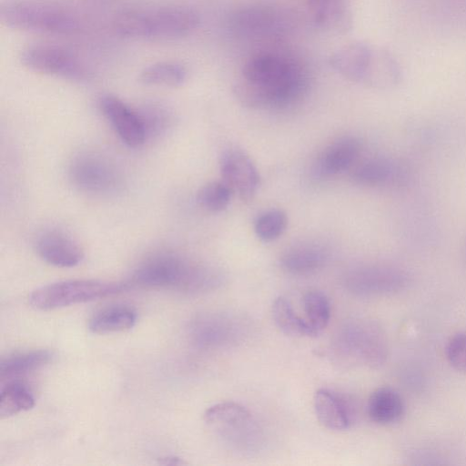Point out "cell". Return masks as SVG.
Segmentation results:
<instances>
[{"instance_id":"cell-1","label":"cell","mask_w":466,"mask_h":466,"mask_svg":"<svg viewBox=\"0 0 466 466\" xmlns=\"http://www.w3.org/2000/svg\"><path fill=\"white\" fill-rule=\"evenodd\" d=\"M223 280L219 268L170 251L158 252L142 260L130 279L131 283L140 287L190 294L214 290Z\"/></svg>"},{"instance_id":"cell-2","label":"cell","mask_w":466,"mask_h":466,"mask_svg":"<svg viewBox=\"0 0 466 466\" xmlns=\"http://www.w3.org/2000/svg\"><path fill=\"white\" fill-rule=\"evenodd\" d=\"M241 77L258 88L263 108H280L293 104L307 91L309 77L299 64L270 54L249 58Z\"/></svg>"},{"instance_id":"cell-3","label":"cell","mask_w":466,"mask_h":466,"mask_svg":"<svg viewBox=\"0 0 466 466\" xmlns=\"http://www.w3.org/2000/svg\"><path fill=\"white\" fill-rule=\"evenodd\" d=\"M199 24L198 13L186 6L129 10L117 15L116 32L125 37L173 40L187 35Z\"/></svg>"},{"instance_id":"cell-4","label":"cell","mask_w":466,"mask_h":466,"mask_svg":"<svg viewBox=\"0 0 466 466\" xmlns=\"http://www.w3.org/2000/svg\"><path fill=\"white\" fill-rule=\"evenodd\" d=\"M0 19L7 27L36 33L66 35L79 27L71 11L42 0H4Z\"/></svg>"},{"instance_id":"cell-5","label":"cell","mask_w":466,"mask_h":466,"mask_svg":"<svg viewBox=\"0 0 466 466\" xmlns=\"http://www.w3.org/2000/svg\"><path fill=\"white\" fill-rule=\"evenodd\" d=\"M331 351L344 365L379 367L388 357V343L380 328L370 320L352 319L336 332Z\"/></svg>"},{"instance_id":"cell-6","label":"cell","mask_w":466,"mask_h":466,"mask_svg":"<svg viewBox=\"0 0 466 466\" xmlns=\"http://www.w3.org/2000/svg\"><path fill=\"white\" fill-rule=\"evenodd\" d=\"M206 423L230 450L252 454L264 445V434L251 412L239 403L224 401L208 408Z\"/></svg>"},{"instance_id":"cell-7","label":"cell","mask_w":466,"mask_h":466,"mask_svg":"<svg viewBox=\"0 0 466 466\" xmlns=\"http://www.w3.org/2000/svg\"><path fill=\"white\" fill-rule=\"evenodd\" d=\"M128 284L96 279H71L55 282L34 290L29 296L32 307L50 310L88 302L126 290Z\"/></svg>"},{"instance_id":"cell-8","label":"cell","mask_w":466,"mask_h":466,"mask_svg":"<svg viewBox=\"0 0 466 466\" xmlns=\"http://www.w3.org/2000/svg\"><path fill=\"white\" fill-rule=\"evenodd\" d=\"M411 282L410 273L395 265L371 263L355 267L343 277V286L351 294L362 297L399 293Z\"/></svg>"},{"instance_id":"cell-9","label":"cell","mask_w":466,"mask_h":466,"mask_svg":"<svg viewBox=\"0 0 466 466\" xmlns=\"http://www.w3.org/2000/svg\"><path fill=\"white\" fill-rule=\"evenodd\" d=\"M247 331L248 326L242 318L223 311L198 314L187 327L192 343L205 350L233 346L243 339Z\"/></svg>"},{"instance_id":"cell-10","label":"cell","mask_w":466,"mask_h":466,"mask_svg":"<svg viewBox=\"0 0 466 466\" xmlns=\"http://www.w3.org/2000/svg\"><path fill=\"white\" fill-rule=\"evenodd\" d=\"M20 61L28 69L44 75L72 81L90 77V72L76 56L55 46H29L21 52Z\"/></svg>"},{"instance_id":"cell-11","label":"cell","mask_w":466,"mask_h":466,"mask_svg":"<svg viewBox=\"0 0 466 466\" xmlns=\"http://www.w3.org/2000/svg\"><path fill=\"white\" fill-rule=\"evenodd\" d=\"M69 177L76 187L91 193L113 191L120 181L115 167L93 154L76 157L70 165Z\"/></svg>"},{"instance_id":"cell-12","label":"cell","mask_w":466,"mask_h":466,"mask_svg":"<svg viewBox=\"0 0 466 466\" xmlns=\"http://www.w3.org/2000/svg\"><path fill=\"white\" fill-rule=\"evenodd\" d=\"M351 178L356 184L365 187H401L410 182L411 171L400 160L384 156H372L355 166Z\"/></svg>"},{"instance_id":"cell-13","label":"cell","mask_w":466,"mask_h":466,"mask_svg":"<svg viewBox=\"0 0 466 466\" xmlns=\"http://www.w3.org/2000/svg\"><path fill=\"white\" fill-rule=\"evenodd\" d=\"M222 180L243 201L254 198L259 187V174L250 158L242 149L226 150L220 159Z\"/></svg>"},{"instance_id":"cell-14","label":"cell","mask_w":466,"mask_h":466,"mask_svg":"<svg viewBox=\"0 0 466 466\" xmlns=\"http://www.w3.org/2000/svg\"><path fill=\"white\" fill-rule=\"evenodd\" d=\"M98 102L101 112L123 143L130 147L145 143L147 133L140 113L113 95H104Z\"/></svg>"},{"instance_id":"cell-15","label":"cell","mask_w":466,"mask_h":466,"mask_svg":"<svg viewBox=\"0 0 466 466\" xmlns=\"http://www.w3.org/2000/svg\"><path fill=\"white\" fill-rule=\"evenodd\" d=\"M35 248L43 260L59 268L76 267L84 258L83 249L78 243L58 229L40 232L35 240Z\"/></svg>"},{"instance_id":"cell-16","label":"cell","mask_w":466,"mask_h":466,"mask_svg":"<svg viewBox=\"0 0 466 466\" xmlns=\"http://www.w3.org/2000/svg\"><path fill=\"white\" fill-rule=\"evenodd\" d=\"M402 70L396 57L388 50L371 46L360 84L377 90H389L399 86Z\"/></svg>"},{"instance_id":"cell-17","label":"cell","mask_w":466,"mask_h":466,"mask_svg":"<svg viewBox=\"0 0 466 466\" xmlns=\"http://www.w3.org/2000/svg\"><path fill=\"white\" fill-rule=\"evenodd\" d=\"M284 22L285 18L274 8L257 5L238 10L229 25L241 35L262 36L281 30Z\"/></svg>"},{"instance_id":"cell-18","label":"cell","mask_w":466,"mask_h":466,"mask_svg":"<svg viewBox=\"0 0 466 466\" xmlns=\"http://www.w3.org/2000/svg\"><path fill=\"white\" fill-rule=\"evenodd\" d=\"M361 152L360 140L351 136L338 138L322 152L317 164V173L321 177L339 174L351 167Z\"/></svg>"},{"instance_id":"cell-19","label":"cell","mask_w":466,"mask_h":466,"mask_svg":"<svg viewBox=\"0 0 466 466\" xmlns=\"http://www.w3.org/2000/svg\"><path fill=\"white\" fill-rule=\"evenodd\" d=\"M314 23L328 33L344 34L352 28L351 0H309Z\"/></svg>"},{"instance_id":"cell-20","label":"cell","mask_w":466,"mask_h":466,"mask_svg":"<svg viewBox=\"0 0 466 466\" xmlns=\"http://www.w3.org/2000/svg\"><path fill=\"white\" fill-rule=\"evenodd\" d=\"M329 252L319 243L303 242L289 248L280 258L281 268L294 275H307L324 267Z\"/></svg>"},{"instance_id":"cell-21","label":"cell","mask_w":466,"mask_h":466,"mask_svg":"<svg viewBox=\"0 0 466 466\" xmlns=\"http://www.w3.org/2000/svg\"><path fill=\"white\" fill-rule=\"evenodd\" d=\"M315 414L327 429L344 431L351 423L350 410L338 394L327 390H318L313 398Z\"/></svg>"},{"instance_id":"cell-22","label":"cell","mask_w":466,"mask_h":466,"mask_svg":"<svg viewBox=\"0 0 466 466\" xmlns=\"http://www.w3.org/2000/svg\"><path fill=\"white\" fill-rule=\"evenodd\" d=\"M405 402L400 394L392 388L380 387L370 396L367 411L372 421L380 425H390L400 421L405 414Z\"/></svg>"},{"instance_id":"cell-23","label":"cell","mask_w":466,"mask_h":466,"mask_svg":"<svg viewBox=\"0 0 466 466\" xmlns=\"http://www.w3.org/2000/svg\"><path fill=\"white\" fill-rule=\"evenodd\" d=\"M370 49L369 44L352 42L334 52L329 57V65L343 77L360 84Z\"/></svg>"},{"instance_id":"cell-24","label":"cell","mask_w":466,"mask_h":466,"mask_svg":"<svg viewBox=\"0 0 466 466\" xmlns=\"http://www.w3.org/2000/svg\"><path fill=\"white\" fill-rule=\"evenodd\" d=\"M137 319V312L127 306H112L96 312L88 322L93 333L106 334L130 329Z\"/></svg>"},{"instance_id":"cell-25","label":"cell","mask_w":466,"mask_h":466,"mask_svg":"<svg viewBox=\"0 0 466 466\" xmlns=\"http://www.w3.org/2000/svg\"><path fill=\"white\" fill-rule=\"evenodd\" d=\"M54 357L47 350L14 353L0 361L1 377H12L37 370L49 363Z\"/></svg>"},{"instance_id":"cell-26","label":"cell","mask_w":466,"mask_h":466,"mask_svg":"<svg viewBox=\"0 0 466 466\" xmlns=\"http://www.w3.org/2000/svg\"><path fill=\"white\" fill-rule=\"evenodd\" d=\"M271 311L275 325L284 334L292 337H314L306 319L296 313L287 299L276 298Z\"/></svg>"},{"instance_id":"cell-27","label":"cell","mask_w":466,"mask_h":466,"mask_svg":"<svg viewBox=\"0 0 466 466\" xmlns=\"http://www.w3.org/2000/svg\"><path fill=\"white\" fill-rule=\"evenodd\" d=\"M187 77V69L180 64L170 61L157 62L145 67L139 81L147 86H179Z\"/></svg>"},{"instance_id":"cell-28","label":"cell","mask_w":466,"mask_h":466,"mask_svg":"<svg viewBox=\"0 0 466 466\" xmlns=\"http://www.w3.org/2000/svg\"><path fill=\"white\" fill-rule=\"evenodd\" d=\"M305 319L314 337L319 335L328 326L330 319V304L327 296L319 290H309L302 299Z\"/></svg>"},{"instance_id":"cell-29","label":"cell","mask_w":466,"mask_h":466,"mask_svg":"<svg viewBox=\"0 0 466 466\" xmlns=\"http://www.w3.org/2000/svg\"><path fill=\"white\" fill-rule=\"evenodd\" d=\"M35 406V398L30 390L23 383H8L0 395V416L8 418L29 410Z\"/></svg>"},{"instance_id":"cell-30","label":"cell","mask_w":466,"mask_h":466,"mask_svg":"<svg viewBox=\"0 0 466 466\" xmlns=\"http://www.w3.org/2000/svg\"><path fill=\"white\" fill-rule=\"evenodd\" d=\"M233 191L222 181H212L205 184L197 194L198 203L210 212H221L230 203Z\"/></svg>"},{"instance_id":"cell-31","label":"cell","mask_w":466,"mask_h":466,"mask_svg":"<svg viewBox=\"0 0 466 466\" xmlns=\"http://www.w3.org/2000/svg\"><path fill=\"white\" fill-rule=\"evenodd\" d=\"M287 214L281 209H270L261 213L255 220L254 231L257 237L270 242L279 238L288 226Z\"/></svg>"},{"instance_id":"cell-32","label":"cell","mask_w":466,"mask_h":466,"mask_svg":"<svg viewBox=\"0 0 466 466\" xmlns=\"http://www.w3.org/2000/svg\"><path fill=\"white\" fill-rule=\"evenodd\" d=\"M445 354L455 370L466 373V331H460L451 337L446 344Z\"/></svg>"},{"instance_id":"cell-33","label":"cell","mask_w":466,"mask_h":466,"mask_svg":"<svg viewBox=\"0 0 466 466\" xmlns=\"http://www.w3.org/2000/svg\"><path fill=\"white\" fill-rule=\"evenodd\" d=\"M159 463L164 465H181L185 462L177 457H166L163 458Z\"/></svg>"}]
</instances>
